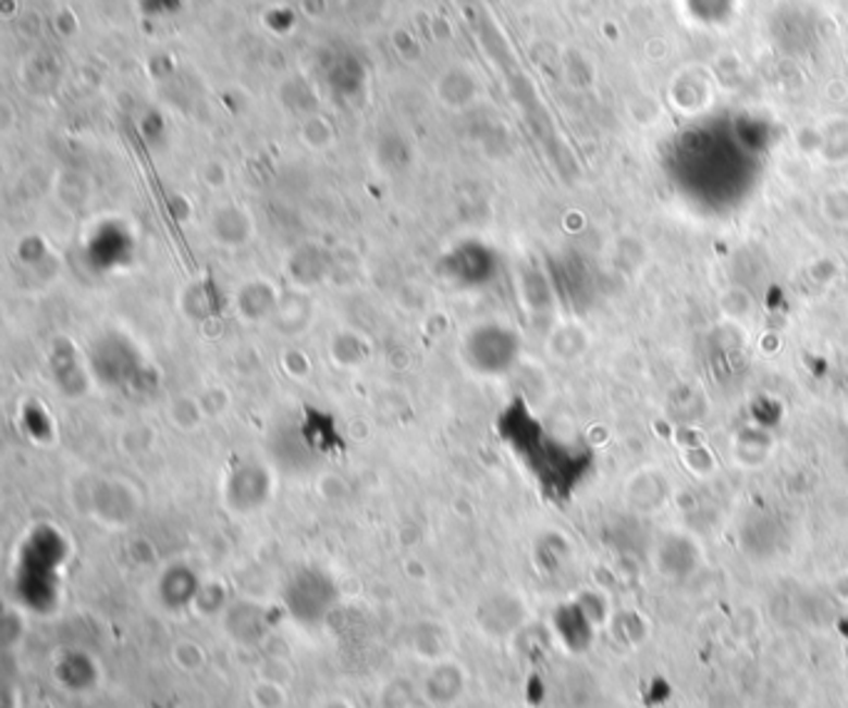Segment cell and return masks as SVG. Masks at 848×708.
Returning <instances> with one entry per match:
<instances>
[{"label": "cell", "instance_id": "3957f363", "mask_svg": "<svg viewBox=\"0 0 848 708\" xmlns=\"http://www.w3.org/2000/svg\"><path fill=\"white\" fill-rule=\"evenodd\" d=\"M697 559H699V549L695 547V542H689L681 535H672L664 539L657 552L660 570L669 576H681L689 570H695Z\"/></svg>", "mask_w": 848, "mask_h": 708}, {"label": "cell", "instance_id": "7a4b0ae2", "mask_svg": "<svg viewBox=\"0 0 848 708\" xmlns=\"http://www.w3.org/2000/svg\"><path fill=\"white\" fill-rule=\"evenodd\" d=\"M625 495L635 510L654 512V510H660L664 502H667L669 480L664 477L660 470H652V468L642 470V472H637L632 480H629Z\"/></svg>", "mask_w": 848, "mask_h": 708}, {"label": "cell", "instance_id": "5b68a950", "mask_svg": "<svg viewBox=\"0 0 848 708\" xmlns=\"http://www.w3.org/2000/svg\"><path fill=\"white\" fill-rule=\"evenodd\" d=\"M722 309L729 319H745L751 311V299L749 291H741V288H732L722 296Z\"/></svg>", "mask_w": 848, "mask_h": 708}, {"label": "cell", "instance_id": "6da1fadb", "mask_svg": "<svg viewBox=\"0 0 848 708\" xmlns=\"http://www.w3.org/2000/svg\"><path fill=\"white\" fill-rule=\"evenodd\" d=\"M463 353L476 373L497 375L513 365L518 356V340L513 331L497 326V323H483L470 331Z\"/></svg>", "mask_w": 848, "mask_h": 708}, {"label": "cell", "instance_id": "8992f818", "mask_svg": "<svg viewBox=\"0 0 848 708\" xmlns=\"http://www.w3.org/2000/svg\"><path fill=\"white\" fill-rule=\"evenodd\" d=\"M834 592L841 601H848V572H841L834 582Z\"/></svg>", "mask_w": 848, "mask_h": 708}, {"label": "cell", "instance_id": "277c9868", "mask_svg": "<svg viewBox=\"0 0 848 708\" xmlns=\"http://www.w3.org/2000/svg\"><path fill=\"white\" fill-rule=\"evenodd\" d=\"M555 344H565L557 358H580V353L588 348V334L577 326H563L553 334V346Z\"/></svg>", "mask_w": 848, "mask_h": 708}]
</instances>
